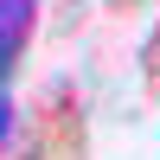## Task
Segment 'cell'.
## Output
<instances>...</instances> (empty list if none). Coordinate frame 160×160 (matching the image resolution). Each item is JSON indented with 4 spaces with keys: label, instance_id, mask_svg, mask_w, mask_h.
Listing matches in <instances>:
<instances>
[{
    "label": "cell",
    "instance_id": "cell-1",
    "mask_svg": "<svg viewBox=\"0 0 160 160\" xmlns=\"http://www.w3.org/2000/svg\"><path fill=\"white\" fill-rule=\"evenodd\" d=\"M19 160H90V109H83V90L71 77H51L32 96Z\"/></svg>",
    "mask_w": 160,
    "mask_h": 160
},
{
    "label": "cell",
    "instance_id": "cell-2",
    "mask_svg": "<svg viewBox=\"0 0 160 160\" xmlns=\"http://www.w3.org/2000/svg\"><path fill=\"white\" fill-rule=\"evenodd\" d=\"M32 26H38V0H0V77L19 71Z\"/></svg>",
    "mask_w": 160,
    "mask_h": 160
},
{
    "label": "cell",
    "instance_id": "cell-3",
    "mask_svg": "<svg viewBox=\"0 0 160 160\" xmlns=\"http://www.w3.org/2000/svg\"><path fill=\"white\" fill-rule=\"evenodd\" d=\"M141 90H148V102H160V19H154V32L141 38Z\"/></svg>",
    "mask_w": 160,
    "mask_h": 160
},
{
    "label": "cell",
    "instance_id": "cell-4",
    "mask_svg": "<svg viewBox=\"0 0 160 160\" xmlns=\"http://www.w3.org/2000/svg\"><path fill=\"white\" fill-rule=\"evenodd\" d=\"M109 7H115V13H135V7H148V0H109Z\"/></svg>",
    "mask_w": 160,
    "mask_h": 160
}]
</instances>
